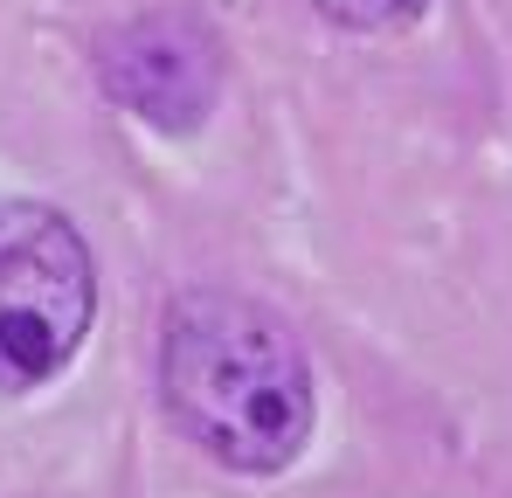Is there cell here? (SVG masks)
<instances>
[{
	"instance_id": "6da1fadb",
	"label": "cell",
	"mask_w": 512,
	"mask_h": 498,
	"mask_svg": "<svg viewBox=\"0 0 512 498\" xmlns=\"http://www.w3.org/2000/svg\"><path fill=\"white\" fill-rule=\"evenodd\" d=\"M167 415L229 471L270 478L312 443L319 388L284 319L229 291H180L160 326Z\"/></svg>"
},
{
	"instance_id": "7a4b0ae2",
	"label": "cell",
	"mask_w": 512,
	"mask_h": 498,
	"mask_svg": "<svg viewBox=\"0 0 512 498\" xmlns=\"http://www.w3.org/2000/svg\"><path fill=\"white\" fill-rule=\"evenodd\" d=\"M97 319V263L70 215L0 194V395L56 381Z\"/></svg>"
},
{
	"instance_id": "3957f363",
	"label": "cell",
	"mask_w": 512,
	"mask_h": 498,
	"mask_svg": "<svg viewBox=\"0 0 512 498\" xmlns=\"http://www.w3.org/2000/svg\"><path fill=\"white\" fill-rule=\"evenodd\" d=\"M104 90L153 132H194L222 97V42L201 14L153 7L97 42Z\"/></svg>"
},
{
	"instance_id": "277c9868",
	"label": "cell",
	"mask_w": 512,
	"mask_h": 498,
	"mask_svg": "<svg viewBox=\"0 0 512 498\" xmlns=\"http://www.w3.org/2000/svg\"><path fill=\"white\" fill-rule=\"evenodd\" d=\"M326 21H340L353 35H395V28H409V21H423L429 0H312Z\"/></svg>"
}]
</instances>
